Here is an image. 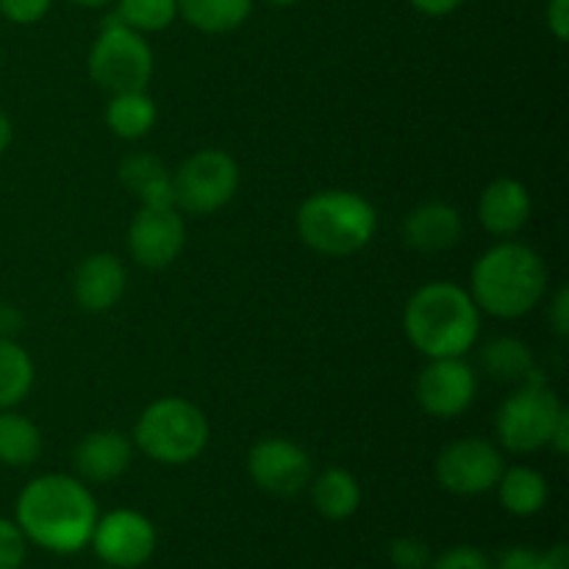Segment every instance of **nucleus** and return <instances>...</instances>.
Returning <instances> with one entry per match:
<instances>
[{
	"mask_svg": "<svg viewBox=\"0 0 569 569\" xmlns=\"http://www.w3.org/2000/svg\"><path fill=\"white\" fill-rule=\"evenodd\" d=\"M26 542L56 556L81 553L98 522V503L81 478L48 472L26 483L14 506Z\"/></svg>",
	"mask_w": 569,
	"mask_h": 569,
	"instance_id": "1",
	"label": "nucleus"
},
{
	"mask_svg": "<svg viewBox=\"0 0 569 569\" xmlns=\"http://www.w3.org/2000/svg\"><path fill=\"white\" fill-rule=\"evenodd\" d=\"M406 339L428 359L467 356L481 337V309L470 292L450 281L417 289L403 311Z\"/></svg>",
	"mask_w": 569,
	"mask_h": 569,
	"instance_id": "2",
	"label": "nucleus"
},
{
	"mask_svg": "<svg viewBox=\"0 0 569 569\" xmlns=\"http://www.w3.org/2000/svg\"><path fill=\"white\" fill-rule=\"evenodd\" d=\"M470 295L478 309L500 320L526 317L548 295V264L528 244L500 242L472 267Z\"/></svg>",
	"mask_w": 569,
	"mask_h": 569,
	"instance_id": "3",
	"label": "nucleus"
},
{
	"mask_svg": "<svg viewBox=\"0 0 569 569\" xmlns=\"http://www.w3.org/2000/svg\"><path fill=\"white\" fill-rule=\"evenodd\" d=\"M295 226L306 248L331 259H345L372 242L378 231V211L365 194L326 189L300 203Z\"/></svg>",
	"mask_w": 569,
	"mask_h": 569,
	"instance_id": "4",
	"label": "nucleus"
},
{
	"mask_svg": "<svg viewBox=\"0 0 569 569\" xmlns=\"http://www.w3.org/2000/svg\"><path fill=\"white\" fill-rule=\"evenodd\" d=\"M209 433V420L192 400L161 398L139 415L133 442L156 465L181 467L203 453Z\"/></svg>",
	"mask_w": 569,
	"mask_h": 569,
	"instance_id": "5",
	"label": "nucleus"
},
{
	"mask_svg": "<svg viewBox=\"0 0 569 569\" xmlns=\"http://www.w3.org/2000/svg\"><path fill=\"white\" fill-rule=\"evenodd\" d=\"M561 415H565V403L559 395L542 378L533 376L503 400L495 420V433L509 453H537L550 445V433Z\"/></svg>",
	"mask_w": 569,
	"mask_h": 569,
	"instance_id": "6",
	"label": "nucleus"
},
{
	"mask_svg": "<svg viewBox=\"0 0 569 569\" xmlns=\"http://www.w3.org/2000/svg\"><path fill=\"white\" fill-rule=\"evenodd\" d=\"M153 50L148 39L120 20H109L100 28L89 50V76L100 89L111 94L142 92L153 78Z\"/></svg>",
	"mask_w": 569,
	"mask_h": 569,
	"instance_id": "7",
	"label": "nucleus"
},
{
	"mask_svg": "<svg viewBox=\"0 0 569 569\" xmlns=\"http://www.w3.org/2000/svg\"><path fill=\"white\" fill-rule=\"evenodd\" d=\"M239 189V164L226 150L206 148L189 156L172 176L176 209L187 214H214Z\"/></svg>",
	"mask_w": 569,
	"mask_h": 569,
	"instance_id": "8",
	"label": "nucleus"
},
{
	"mask_svg": "<svg viewBox=\"0 0 569 569\" xmlns=\"http://www.w3.org/2000/svg\"><path fill=\"white\" fill-rule=\"evenodd\" d=\"M503 470L506 461L498 445L478 437L450 442L433 465L439 487L448 489L450 495H461V498H472V495L495 489Z\"/></svg>",
	"mask_w": 569,
	"mask_h": 569,
	"instance_id": "9",
	"label": "nucleus"
},
{
	"mask_svg": "<svg viewBox=\"0 0 569 569\" xmlns=\"http://www.w3.org/2000/svg\"><path fill=\"white\" fill-rule=\"evenodd\" d=\"M94 556L111 569H137L148 565L156 553V526L133 509H114L98 517L92 539Z\"/></svg>",
	"mask_w": 569,
	"mask_h": 569,
	"instance_id": "10",
	"label": "nucleus"
},
{
	"mask_svg": "<svg viewBox=\"0 0 569 569\" xmlns=\"http://www.w3.org/2000/svg\"><path fill=\"white\" fill-rule=\"evenodd\" d=\"M417 403L437 420H453L465 415L478 392V376L465 356L431 359L417 376Z\"/></svg>",
	"mask_w": 569,
	"mask_h": 569,
	"instance_id": "11",
	"label": "nucleus"
},
{
	"mask_svg": "<svg viewBox=\"0 0 569 569\" xmlns=\"http://www.w3.org/2000/svg\"><path fill=\"white\" fill-rule=\"evenodd\" d=\"M248 476L264 492L292 498L311 481V459L292 439H261L248 453Z\"/></svg>",
	"mask_w": 569,
	"mask_h": 569,
	"instance_id": "12",
	"label": "nucleus"
},
{
	"mask_svg": "<svg viewBox=\"0 0 569 569\" xmlns=\"http://www.w3.org/2000/svg\"><path fill=\"white\" fill-rule=\"evenodd\" d=\"M187 226L178 209H148L139 206L128 226V250L133 261L148 270H164L181 256Z\"/></svg>",
	"mask_w": 569,
	"mask_h": 569,
	"instance_id": "13",
	"label": "nucleus"
},
{
	"mask_svg": "<svg viewBox=\"0 0 569 569\" xmlns=\"http://www.w3.org/2000/svg\"><path fill=\"white\" fill-rule=\"evenodd\" d=\"M126 267L114 253H92L78 264L72 278V298L89 315L114 309L126 295Z\"/></svg>",
	"mask_w": 569,
	"mask_h": 569,
	"instance_id": "14",
	"label": "nucleus"
},
{
	"mask_svg": "<svg viewBox=\"0 0 569 569\" xmlns=\"http://www.w3.org/2000/svg\"><path fill=\"white\" fill-rule=\"evenodd\" d=\"M131 459V439L120 431H111V428L87 433L72 450V465H76L78 478L92 483H109L126 476Z\"/></svg>",
	"mask_w": 569,
	"mask_h": 569,
	"instance_id": "15",
	"label": "nucleus"
},
{
	"mask_svg": "<svg viewBox=\"0 0 569 569\" xmlns=\"http://www.w3.org/2000/svg\"><path fill=\"white\" fill-rule=\"evenodd\" d=\"M531 192L517 178H495L478 200V220L492 237H515L531 220Z\"/></svg>",
	"mask_w": 569,
	"mask_h": 569,
	"instance_id": "16",
	"label": "nucleus"
},
{
	"mask_svg": "<svg viewBox=\"0 0 569 569\" xmlns=\"http://www.w3.org/2000/svg\"><path fill=\"white\" fill-rule=\"evenodd\" d=\"M465 222L461 214L450 203L442 200H428L420 203L415 211H409L403 222V239L409 248L420 253H442L453 244L461 242Z\"/></svg>",
	"mask_w": 569,
	"mask_h": 569,
	"instance_id": "17",
	"label": "nucleus"
},
{
	"mask_svg": "<svg viewBox=\"0 0 569 569\" xmlns=\"http://www.w3.org/2000/svg\"><path fill=\"white\" fill-rule=\"evenodd\" d=\"M122 187L131 189L139 198V206L148 209H172L176 192H172V178L161 159L150 153H133L120 164Z\"/></svg>",
	"mask_w": 569,
	"mask_h": 569,
	"instance_id": "18",
	"label": "nucleus"
},
{
	"mask_svg": "<svg viewBox=\"0 0 569 569\" xmlns=\"http://www.w3.org/2000/svg\"><path fill=\"white\" fill-rule=\"evenodd\" d=\"M311 483V500L315 509L320 511L326 520L342 522L353 517L361 506V487L356 481L353 472L342 470V467H328Z\"/></svg>",
	"mask_w": 569,
	"mask_h": 569,
	"instance_id": "19",
	"label": "nucleus"
},
{
	"mask_svg": "<svg viewBox=\"0 0 569 569\" xmlns=\"http://www.w3.org/2000/svg\"><path fill=\"white\" fill-rule=\"evenodd\" d=\"M495 489H498L500 506L515 517L539 515L545 509V503H548L550 495L548 478L539 470H533V467L522 465L503 470V476H500Z\"/></svg>",
	"mask_w": 569,
	"mask_h": 569,
	"instance_id": "20",
	"label": "nucleus"
},
{
	"mask_svg": "<svg viewBox=\"0 0 569 569\" xmlns=\"http://www.w3.org/2000/svg\"><path fill=\"white\" fill-rule=\"evenodd\" d=\"M156 120H159V111H156V103L148 94V89L111 94L109 106H106V126L111 128L114 137L128 139V142L148 137L153 131Z\"/></svg>",
	"mask_w": 569,
	"mask_h": 569,
	"instance_id": "21",
	"label": "nucleus"
},
{
	"mask_svg": "<svg viewBox=\"0 0 569 569\" xmlns=\"http://www.w3.org/2000/svg\"><path fill=\"white\" fill-rule=\"evenodd\" d=\"M253 11V0H178V17L203 33L237 31Z\"/></svg>",
	"mask_w": 569,
	"mask_h": 569,
	"instance_id": "22",
	"label": "nucleus"
},
{
	"mask_svg": "<svg viewBox=\"0 0 569 569\" xmlns=\"http://www.w3.org/2000/svg\"><path fill=\"white\" fill-rule=\"evenodd\" d=\"M42 453V431L17 411H0V465L28 467Z\"/></svg>",
	"mask_w": 569,
	"mask_h": 569,
	"instance_id": "23",
	"label": "nucleus"
},
{
	"mask_svg": "<svg viewBox=\"0 0 569 569\" xmlns=\"http://www.w3.org/2000/svg\"><path fill=\"white\" fill-rule=\"evenodd\" d=\"M483 370L489 372V378L506 383H526L528 378L537 376V365H533V353L526 342L520 339H495L483 348L481 353Z\"/></svg>",
	"mask_w": 569,
	"mask_h": 569,
	"instance_id": "24",
	"label": "nucleus"
},
{
	"mask_svg": "<svg viewBox=\"0 0 569 569\" xmlns=\"http://www.w3.org/2000/svg\"><path fill=\"white\" fill-rule=\"evenodd\" d=\"M33 387V361L14 339L0 337V411L14 409Z\"/></svg>",
	"mask_w": 569,
	"mask_h": 569,
	"instance_id": "25",
	"label": "nucleus"
},
{
	"mask_svg": "<svg viewBox=\"0 0 569 569\" xmlns=\"http://www.w3.org/2000/svg\"><path fill=\"white\" fill-rule=\"evenodd\" d=\"M114 17L139 33L164 31L176 22L178 0H117Z\"/></svg>",
	"mask_w": 569,
	"mask_h": 569,
	"instance_id": "26",
	"label": "nucleus"
},
{
	"mask_svg": "<svg viewBox=\"0 0 569 569\" xmlns=\"http://www.w3.org/2000/svg\"><path fill=\"white\" fill-rule=\"evenodd\" d=\"M389 559L398 569H428L433 561L431 548L420 537H400L389 545Z\"/></svg>",
	"mask_w": 569,
	"mask_h": 569,
	"instance_id": "27",
	"label": "nucleus"
},
{
	"mask_svg": "<svg viewBox=\"0 0 569 569\" xmlns=\"http://www.w3.org/2000/svg\"><path fill=\"white\" fill-rule=\"evenodd\" d=\"M26 545L17 522L0 517V569H20L26 561Z\"/></svg>",
	"mask_w": 569,
	"mask_h": 569,
	"instance_id": "28",
	"label": "nucleus"
},
{
	"mask_svg": "<svg viewBox=\"0 0 569 569\" xmlns=\"http://www.w3.org/2000/svg\"><path fill=\"white\" fill-rule=\"evenodd\" d=\"M428 569H492V561L483 550L459 545V548H450L442 556H437Z\"/></svg>",
	"mask_w": 569,
	"mask_h": 569,
	"instance_id": "29",
	"label": "nucleus"
},
{
	"mask_svg": "<svg viewBox=\"0 0 569 569\" xmlns=\"http://www.w3.org/2000/svg\"><path fill=\"white\" fill-rule=\"evenodd\" d=\"M53 0H0V14L14 26H33L50 11Z\"/></svg>",
	"mask_w": 569,
	"mask_h": 569,
	"instance_id": "30",
	"label": "nucleus"
},
{
	"mask_svg": "<svg viewBox=\"0 0 569 569\" xmlns=\"http://www.w3.org/2000/svg\"><path fill=\"white\" fill-rule=\"evenodd\" d=\"M492 569H539V553L533 548H509Z\"/></svg>",
	"mask_w": 569,
	"mask_h": 569,
	"instance_id": "31",
	"label": "nucleus"
},
{
	"mask_svg": "<svg viewBox=\"0 0 569 569\" xmlns=\"http://www.w3.org/2000/svg\"><path fill=\"white\" fill-rule=\"evenodd\" d=\"M548 28L559 42L569 37V0H550L548 3Z\"/></svg>",
	"mask_w": 569,
	"mask_h": 569,
	"instance_id": "32",
	"label": "nucleus"
},
{
	"mask_svg": "<svg viewBox=\"0 0 569 569\" xmlns=\"http://www.w3.org/2000/svg\"><path fill=\"white\" fill-rule=\"evenodd\" d=\"M550 322L561 339L569 337V289L561 287L550 303Z\"/></svg>",
	"mask_w": 569,
	"mask_h": 569,
	"instance_id": "33",
	"label": "nucleus"
},
{
	"mask_svg": "<svg viewBox=\"0 0 569 569\" xmlns=\"http://www.w3.org/2000/svg\"><path fill=\"white\" fill-rule=\"evenodd\" d=\"M409 3L428 17H445L450 14V11L459 9L465 0H409Z\"/></svg>",
	"mask_w": 569,
	"mask_h": 569,
	"instance_id": "34",
	"label": "nucleus"
},
{
	"mask_svg": "<svg viewBox=\"0 0 569 569\" xmlns=\"http://www.w3.org/2000/svg\"><path fill=\"white\" fill-rule=\"evenodd\" d=\"M539 569H569V548L565 542L539 553Z\"/></svg>",
	"mask_w": 569,
	"mask_h": 569,
	"instance_id": "35",
	"label": "nucleus"
},
{
	"mask_svg": "<svg viewBox=\"0 0 569 569\" xmlns=\"http://www.w3.org/2000/svg\"><path fill=\"white\" fill-rule=\"evenodd\" d=\"M548 448H553L559 456H567V450H569V411L567 409H565V415L559 417V422H556L553 433H550Z\"/></svg>",
	"mask_w": 569,
	"mask_h": 569,
	"instance_id": "36",
	"label": "nucleus"
},
{
	"mask_svg": "<svg viewBox=\"0 0 569 569\" xmlns=\"http://www.w3.org/2000/svg\"><path fill=\"white\" fill-rule=\"evenodd\" d=\"M22 328V315L11 306H0V337L11 339V333H17Z\"/></svg>",
	"mask_w": 569,
	"mask_h": 569,
	"instance_id": "37",
	"label": "nucleus"
},
{
	"mask_svg": "<svg viewBox=\"0 0 569 569\" xmlns=\"http://www.w3.org/2000/svg\"><path fill=\"white\" fill-rule=\"evenodd\" d=\"M11 139H14V126H11L9 114H6V111L0 109V156H3L6 150H9Z\"/></svg>",
	"mask_w": 569,
	"mask_h": 569,
	"instance_id": "38",
	"label": "nucleus"
},
{
	"mask_svg": "<svg viewBox=\"0 0 569 569\" xmlns=\"http://www.w3.org/2000/svg\"><path fill=\"white\" fill-rule=\"evenodd\" d=\"M72 3H78V6H87V9H100V6L111 3V0H72Z\"/></svg>",
	"mask_w": 569,
	"mask_h": 569,
	"instance_id": "39",
	"label": "nucleus"
},
{
	"mask_svg": "<svg viewBox=\"0 0 569 569\" xmlns=\"http://www.w3.org/2000/svg\"><path fill=\"white\" fill-rule=\"evenodd\" d=\"M267 3H272V6H295V3H300V0H267Z\"/></svg>",
	"mask_w": 569,
	"mask_h": 569,
	"instance_id": "40",
	"label": "nucleus"
},
{
	"mask_svg": "<svg viewBox=\"0 0 569 569\" xmlns=\"http://www.w3.org/2000/svg\"><path fill=\"white\" fill-rule=\"evenodd\" d=\"M109 569H111V567H109Z\"/></svg>",
	"mask_w": 569,
	"mask_h": 569,
	"instance_id": "41",
	"label": "nucleus"
}]
</instances>
